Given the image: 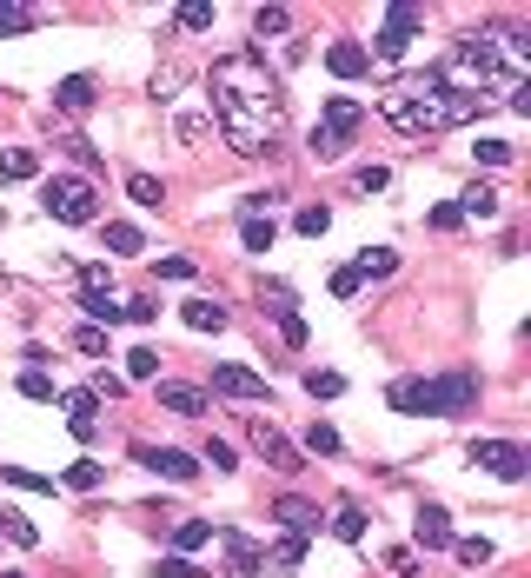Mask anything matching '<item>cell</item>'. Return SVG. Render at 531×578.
Returning <instances> with one entry per match:
<instances>
[{
    "mask_svg": "<svg viewBox=\"0 0 531 578\" xmlns=\"http://www.w3.org/2000/svg\"><path fill=\"white\" fill-rule=\"evenodd\" d=\"M0 539H7V545H20V552H34V545H40V532H34V519H27L20 505H0Z\"/></svg>",
    "mask_w": 531,
    "mask_h": 578,
    "instance_id": "23",
    "label": "cell"
},
{
    "mask_svg": "<svg viewBox=\"0 0 531 578\" xmlns=\"http://www.w3.org/2000/svg\"><path fill=\"white\" fill-rule=\"evenodd\" d=\"M326 226H332V206H326V200H319V206H299V213H293V233H306V240H319Z\"/></svg>",
    "mask_w": 531,
    "mask_h": 578,
    "instance_id": "37",
    "label": "cell"
},
{
    "mask_svg": "<svg viewBox=\"0 0 531 578\" xmlns=\"http://www.w3.org/2000/svg\"><path fill=\"white\" fill-rule=\"evenodd\" d=\"M40 213L60 226H93L100 220V187L87 173H54V180H40Z\"/></svg>",
    "mask_w": 531,
    "mask_h": 578,
    "instance_id": "5",
    "label": "cell"
},
{
    "mask_svg": "<svg viewBox=\"0 0 531 578\" xmlns=\"http://www.w3.org/2000/svg\"><path fill=\"white\" fill-rule=\"evenodd\" d=\"M93 100H100V80H93V74H67V80L54 87V107H60V113H87Z\"/></svg>",
    "mask_w": 531,
    "mask_h": 578,
    "instance_id": "18",
    "label": "cell"
},
{
    "mask_svg": "<svg viewBox=\"0 0 531 578\" xmlns=\"http://www.w3.org/2000/svg\"><path fill=\"white\" fill-rule=\"evenodd\" d=\"M153 578H206V572H193V565L173 552V559H153Z\"/></svg>",
    "mask_w": 531,
    "mask_h": 578,
    "instance_id": "52",
    "label": "cell"
},
{
    "mask_svg": "<svg viewBox=\"0 0 531 578\" xmlns=\"http://www.w3.org/2000/svg\"><path fill=\"white\" fill-rule=\"evenodd\" d=\"M100 240H107V253H120V260H140V253H147V233H140L133 220H107Z\"/></svg>",
    "mask_w": 531,
    "mask_h": 578,
    "instance_id": "21",
    "label": "cell"
},
{
    "mask_svg": "<svg viewBox=\"0 0 531 578\" xmlns=\"http://www.w3.org/2000/svg\"><path fill=\"white\" fill-rule=\"evenodd\" d=\"M253 34H259V40L293 34V7H253Z\"/></svg>",
    "mask_w": 531,
    "mask_h": 578,
    "instance_id": "30",
    "label": "cell"
},
{
    "mask_svg": "<svg viewBox=\"0 0 531 578\" xmlns=\"http://www.w3.org/2000/svg\"><path fill=\"white\" fill-rule=\"evenodd\" d=\"M40 7H27V0H0V34H34L40 27Z\"/></svg>",
    "mask_w": 531,
    "mask_h": 578,
    "instance_id": "27",
    "label": "cell"
},
{
    "mask_svg": "<svg viewBox=\"0 0 531 578\" xmlns=\"http://www.w3.org/2000/svg\"><path fill=\"white\" fill-rule=\"evenodd\" d=\"M392 412H432V419H465L478 406V373H439V379H392L385 386Z\"/></svg>",
    "mask_w": 531,
    "mask_h": 578,
    "instance_id": "4",
    "label": "cell"
},
{
    "mask_svg": "<svg viewBox=\"0 0 531 578\" xmlns=\"http://www.w3.org/2000/svg\"><path fill=\"white\" fill-rule=\"evenodd\" d=\"M458 220H485V213H498V193L492 187H478V180H472V187H465V193H458Z\"/></svg>",
    "mask_w": 531,
    "mask_h": 578,
    "instance_id": "28",
    "label": "cell"
},
{
    "mask_svg": "<svg viewBox=\"0 0 531 578\" xmlns=\"http://www.w3.org/2000/svg\"><path fill=\"white\" fill-rule=\"evenodd\" d=\"M180 319L193 326V333H226V306H220V299H206V293H193V299H186V306H180Z\"/></svg>",
    "mask_w": 531,
    "mask_h": 578,
    "instance_id": "20",
    "label": "cell"
},
{
    "mask_svg": "<svg viewBox=\"0 0 531 578\" xmlns=\"http://www.w3.org/2000/svg\"><path fill=\"white\" fill-rule=\"evenodd\" d=\"M213 539L226 545V565H233V578H259V572H266V552H259L246 532H213Z\"/></svg>",
    "mask_w": 531,
    "mask_h": 578,
    "instance_id": "16",
    "label": "cell"
},
{
    "mask_svg": "<svg viewBox=\"0 0 531 578\" xmlns=\"http://www.w3.org/2000/svg\"><path fill=\"white\" fill-rule=\"evenodd\" d=\"M326 74H339V80H372V54L359 47V40H332V47H326Z\"/></svg>",
    "mask_w": 531,
    "mask_h": 578,
    "instance_id": "14",
    "label": "cell"
},
{
    "mask_svg": "<svg viewBox=\"0 0 531 578\" xmlns=\"http://www.w3.org/2000/svg\"><path fill=\"white\" fill-rule=\"evenodd\" d=\"M273 519H279V532L312 539V532L326 525V512H319V499H306V492H286V499H273Z\"/></svg>",
    "mask_w": 531,
    "mask_h": 578,
    "instance_id": "10",
    "label": "cell"
},
{
    "mask_svg": "<svg viewBox=\"0 0 531 578\" xmlns=\"http://www.w3.org/2000/svg\"><path fill=\"white\" fill-rule=\"evenodd\" d=\"M326 532H332V539H346V545H359V539H366V505H346V512H332Z\"/></svg>",
    "mask_w": 531,
    "mask_h": 578,
    "instance_id": "29",
    "label": "cell"
},
{
    "mask_svg": "<svg viewBox=\"0 0 531 578\" xmlns=\"http://www.w3.org/2000/svg\"><path fill=\"white\" fill-rule=\"evenodd\" d=\"M246 439H253V452H259V459H266L273 472H299V466H306V452H299L286 432H273V426H253Z\"/></svg>",
    "mask_w": 531,
    "mask_h": 578,
    "instance_id": "11",
    "label": "cell"
},
{
    "mask_svg": "<svg viewBox=\"0 0 531 578\" xmlns=\"http://www.w3.org/2000/svg\"><path fill=\"white\" fill-rule=\"evenodd\" d=\"M133 466H147V472H160V479H173V485H193L200 479V459L193 452H180V446H153V439H133Z\"/></svg>",
    "mask_w": 531,
    "mask_h": 578,
    "instance_id": "9",
    "label": "cell"
},
{
    "mask_svg": "<svg viewBox=\"0 0 531 578\" xmlns=\"http://www.w3.org/2000/svg\"><path fill=\"white\" fill-rule=\"evenodd\" d=\"M20 399H34V406H60V386L47 373H20Z\"/></svg>",
    "mask_w": 531,
    "mask_h": 578,
    "instance_id": "38",
    "label": "cell"
},
{
    "mask_svg": "<svg viewBox=\"0 0 531 578\" xmlns=\"http://www.w3.org/2000/svg\"><path fill=\"white\" fill-rule=\"evenodd\" d=\"M160 406L180 412V419H206L213 399H206V386H193V379H160Z\"/></svg>",
    "mask_w": 531,
    "mask_h": 578,
    "instance_id": "13",
    "label": "cell"
},
{
    "mask_svg": "<svg viewBox=\"0 0 531 578\" xmlns=\"http://www.w3.org/2000/svg\"><path fill=\"white\" fill-rule=\"evenodd\" d=\"M107 326H74V353H87V359H107Z\"/></svg>",
    "mask_w": 531,
    "mask_h": 578,
    "instance_id": "42",
    "label": "cell"
},
{
    "mask_svg": "<svg viewBox=\"0 0 531 578\" xmlns=\"http://www.w3.org/2000/svg\"><path fill=\"white\" fill-rule=\"evenodd\" d=\"M160 280H173V286L200 280V260H186V253H166V260H153V286H160Z\"/></svg>",
    "mask_w": 531,
    "mask_h": 578,
    "instance_id": "32",
    "label": "cell"
},
{
    "mask_svg": "<svg viewBox=\"0 0 531 578\" xmlns=\"http://www.w3.org/2000/svg\"><path fill=\"white\" fill-rule=\"evenodd\" d=\"M432 74H439L445 87H458V94H478V100L498 107V100H512L531 74V27L518 14L478 20V34H458L445 67H432Z\"/></svg>",
    "mask_w": 531,
    "mask_h": 578,
    "instance_id": "2",
    "label": "cell"
},
{
    "mask_svg": "<svg viewBox=\"0 0 531 578\" xmlns=\"http://www.w3.org/2000/svg\"><path fill=\"white\" fill-rule=\"evenodd\" d=\"M478 167H512V140H478Z\"/></svg>",
    "mask_w": 531,
    "mask_h": 578,
    "instance_id": "48",
    "label": "cell"
},
{
    "mask_svg": "<svg viewBox=\"0 0 531 578\" xmlns=\"http://www.w3.org/2000/svg\"><path fill=\"white\" fill-rule=\"evenodd\" d=\"M34 173H40L34 147H7V153H0V180H34Z\"/></svg>",
    "mask_w": 531,
    "mask_h": 578,
    "instance_id": "31",
    "label": "cell"
},
{
    "mask_svg": "<svg viewBox=\"0 0 531 578\" xmlns=\"http://www.w3.org/2000/svg\"><path fill=\"white\" fill-rule=\"evenodd\" d=\"M259 306L266 313H299V286L279 280V273H259Z\"/></svg>",
    "mask_w": 531,
    "mask_h": 578,
    "instance_id": "22",
    "label": "cell"
},
{
    "mask_svg": "<svg viewBox=\"0 0 531 578\" xmlns=\"http://www.w3.org/2000/svg\"><path fill=\"white\" fill-rule=\"evenodd\" d=\"M0 485H14V492H40V499H54V479H40L27 466H0Z\"/></svg>",
    "mask_w": 531,
    "mask_h": 578,
    "instance_id": "35",
    "label": "cell"
},
{
    "mask_svg": "<svg viewBox=\"0 0 531 578\" xmlns=\"http://www.w3.org/2000/svg\"><path fill=\"white\" fill-rule=\"evenodd\" d=\"M273 240H279L273 213H239V246H246V253H266Z\"/></svg>",
    "mask_w": 531,
    "mask_h": 578,
    "instance_id": "24",
    "label": "cell"
},
{
    "mask_svg": "<svg viewBox=\"0 0 531 578\" xmlns=\"http://www.w3.org/2000/svg\"><path fill=\"white\" fill-rule=\"evenodd\" d=\"M306 552H312V539H299V532H279V539L266 545V559H273L279 578H293L299 565H306Z\"/></svg>",
    "mask_w": 531,
    "mask_h": 578,
    "instance_id": "19",
    "label": "cell"
},
{
    "mask_svg": "<svg viewBox=\"0 0 531 578\" xmlns=\"http://www.w3.org/2000/svg\"><path fill=\"white\" fill-rule=\"evenodd\" d=\"M452 559H458V565H492L498 545L485 539V532H472V539H452Z\"/></svg>",
    "mask_w": 531,
    "mask_h": 578,
    "instance_id": "33",
    "label": "cell"
},
{
    "mask_svg": "<svg viewBox=\"0 0 531 578\" xmlns=\"http://www.w3.org/2000/svg\"><path fill=\"white\" fill-rule=\"evenodd\" d=\"M60 147L74 153L80 167H100V153H93V147H87V133H60Z\"/></svg>",
    "mask_w": 531,
    "mask_h": 578,
    "instance_id": "51",
    "label": "cell"
},
{
    "mask_svg": "<svg viewBox=\"0 0 531 578\" xmlns=\"http://www.w3.org/2000/svg\"><path fill=\"white\" fill-rule=\"evenodd\" d=\"M385 187H392V167H379V160L352 173V193H366V200H372V193H385Z\"/></svg>",
    "mask_w": 531,
    "mask_h": 578,
    "instance_id": "43",
    "label": "cell"
},
{
    "mask_svg": "<svg viewBox=\"0 0 531 578\" xmlns=\"http://www.w3.org/2000/svg\"><path fill=\"white\" fill-rule=\"evenodd\" d=\"M153 313H160V306H153V293H133L127 306H120V319H133V326H147Z\"/></svg>",
    "mask_w": 531,
    "mask_h": 578,
    "instance_id": "50",
    "label": "cell"
},
{
    "mask_svg": "<svg viewBox=\"0 0 531 578\" xmlns=\"http://www.w3.org/2000/svg\"><path fill=\"white\" fill-rule=\"evenodd\" d=\"M180 67H160V74H153V100H173V94H180Z\"/></svg>",
    "mask_w": 531,
    "mask_h": 578,
    "instance_id": "53",
    "label": "cell"
},
{
    "mask_svg": "<svg viewBox=\"0 0 531 578\" xmlns=\"http://www.w3.org/2000/svg\"><path fill=\"white\" fill-rule=\"evenodd\" d=\"M419 34H425V7H405V0H399V7H385V27L372 34L366 54H372V60H399Z\"/></svg>",
    "mask_w": 531,
    "mask_h": 578,
    "instance_id": "8",
    "label": "cell"
},
{
    "mask_svg": "<svg viewBox=\"0 0 531 578\" xmlns=\"http://www.w3.org/2000/svg\"><path fill=\"white\" fill-rule=\"evenodd\" d=\"M200 545H213V525L206 519H186L180 532H173V552H200Z\"/></svg>",
    "mask_w": 531,
    "mask_h": 578,
    "instance_id": "41",
    "label": "cell"
},
{
    "mask_svg": "<svg viewBox=\"0 0 531 578\" xmlns=\"http://www.w3.org/2000/svg\"><path fill=\"white\" fill-rule=\"evenodd\" d=\"M465 459H472L478 472H492L498 485H518L531 472V452L518 446V439H472V446H465Z\"/></svg>",
    "mask_w": 531,
    "mask_h": 578,
    "instance_id": "7",
    "label": "cell"
},
{
    "mask_svg": "<svg viewBox=\"0 0 531 578\" xmlns=\"http://www.w3.org/2000/svg\"><path fill=\"white\" fill-rule=\"evenodd\" d=\"M87 392H93V399H100V406H107V399H120V392H127V379H120V373H107V366H100V373L87 379Z\"/></svg>",
    "mask_w": 531,
    "mask_h": 578,
    "instance_id": "46",
    "label": "cell"
},
{
    "mask_svg": "<svg viewBox=\"0 0 531 578\" xmlns=\"http://www.w3.org/2000/svg\"><path fill=\"white\" fill-rule=\"evenodd\" d=\"M485 113H492V100L458 94L439 74H405V80H385L379 87V120L399 133V140H432V133L485 120Z\"/></svg>",
    "mask_w": 531,
    "mask_h": 578,
    "instance_id": "3",
    "label": "cell"
},
{
    "mask_svg": "<svg viewBox=\"0 0 531 578\" xmlns=\"http://www.w3.org/2000/svg\"><path fill=\"white\" fill-rule=\"evenodd\" d=\"M20 359H27V373H40L54 353H47V339H27V346H20Z\"/></svg>",
    "mask_w": 531,
    "mask_h": 578,
    "instance_id": "56",
    "label": "cell"
},
{
    "mask_svg": "<svg viewBox=\"0 0 531 578\" xmlns=\"http://www.w3.org/2000/svg\"><path fill=\"white\" fill-rule=\"evenodd\" d=\"M173 127H180V140H200V133H206V120H200V113H180Z\"/></svg>",
    "mask_w": 531,
    "mask_h": 578,
    "instance_id": "57",
    "label": "cell"
},
{
    "mask_svg": "<svg viewBox=\"0 0 531 578\" xmlns=\"http://www.w3.org/2000/svg\"><path fill=\"white\" fill-rule=\"evenodd\" d=\"M299 446H306L312 459H339V452H346V439H339V426H326V419H312Z\"/></svg>",
    "mask_w": 531,
    "mask_h": 578,
    "instance_id": "26",
    "label": "cell"
},
{
    "mask_svg": "<svg viewBox=\"0 0 531 578\" xmlns=\"http://www.w3.org/2000/svg\"><path fill=\"white\" fill-rule=\"evenodd\" d=\"M273 326H279V346H286V353L306 346V319H299V313H273Z\"/></svg>",
    "mask_w": 531,
    "mask_h": 578,
    "instance_id": "45",
    "label": "cell"
},
{
    "mask_svg": "<svg viewBox=\"0 0 531 578\" xmlns=\"http://www.w3.org/2000/svg\"><path fill=\"white\" fill-rule=\"evenodd\" d=\"M385 565H392L399 578H419V552H412V545H392V552H385Z\"/></svg>",
    "mask_w": 531,
    "mask_h": 578,
    "instance_id": "49",
    "label": "cell"
},
{
    "mask_svg": "<svg viewBox=\"0 0 531 578\" xmlns=\"http://www.w3.org/2000/svg\"><path fill=\"white\" fill-rule=\"evenodd\" d=\"M60 406H67V426H74V439H80V446H93V426H100V399H93L87 386H74V392H60Z\"/></svg>",
    "mask_w": 531,
    "mask_h": 578,
    "instance_id": "15",
    "label": "cell"
},
{
    "mask_svg": "<svg viewBox=\"0 0 531 578\" xmlns=\"http://www.w3.org/2000/svg\"><path fill=\"white\" fill-rule=\"evenodd\" d=\"M127 193H133V206H160L166 200V187L153 180V173H127Z\"/></svg>",
    "mask_w": 531,
    "mask_h": 578,
    "instance_id": "44",
    "label": "cell"
},
{
    "mask_svg": "<svg viewBox=\"0 0 531 578\" xmlns=\"http://www.w3.org/2000/svg\"><path fill=\"white\" fill-rule=\"evenodd\" d=\"M206 100H213L220 140L239 160H259V153L279 147V133H286V94H279V74L259 54L213 60L206 67Z\"/></svg>",
    "mask_w": 531,
    "mask_h": 578,
    "instance_id": "1",
    "label": "cell"
},
{
    "mask_svg": "<svg viewBox=\"0 0 531 578\" xmlns=\"http://www.w3.org/2000/svg\"><path fill=\"white\" fill-rule=\"evenodd\" d=\"M412 539H419L425 552H445V545H452V519H445V505H432V499L419 505V519H412Z\"/></svg>",
    "mask_w": 531,
    "mask_h": 578,
    "instance_id": "17",
    "label": "cell"
},
{
    "mask_svg": "<svg viewBox=\"0 0 531 578\" xmlns=\"http://www.w3.org/2000/svg\"><path fill=\"white\" fill-rule=\"evenodd\" d=\"M352 273H359V280H392V273H399V253H392V246H366V253H359V260H352Z\"/></svg>",
    "mask_w": 531,
    "mask_h": 578,
    "instance_id": "25",
    "label": "cell"
},
{
    "mask_svg": "<svg viewBox=\"0 0 531 578\" xmlns=\"http://www.w3.org/2000/svg\"><path fill=\"white\" fill-rule=\"evenodd\" d=\"M425 220H432V233H458V226H465V220H458V206H452V200H445V206H432Z\"/></svg>",
    "mask_w": 531,
    "mask_h": 578,
    "instance_id": "54",
    "label": "cell"
},
{
    "mask_svg": "<svg viewBox=\"0 0 531 578\" xmlns=\"http://www.w3.org/2000/svg\"><path fill=\"white\" fill-rule=\"evenodd\" d=\"M306 392H312V399H339V392H346V373H332V366H312V373H306Z\"/></svg>",
    "mask_w": 531,
    "mask_h": 578,
    "instance_id": "40",
    "label": "cell"
},
{
    "mask_svg": "<svg viewBox=\"0 0 531 578\" xmlns=\"http://www.w3.org/2000/svg\"><path fill=\"white\" fill-rule=\"evenodd\" d=\"M206 392H220V399H233V406H253V399H266V379L246 373V366H213V386Z\"/></svg>",
    "mask_w": 531,
    "mask_h": 578,
    "instance_id": "12",
    "label": "cell"
},
{
    "mask_svg": "<svg viewBox=\"0 0 531 578\" xmlns=\"http://www.w3.org/2000/svg\"><path fill=\"white\" fill-rule=\"evenodd\" d=\"M120 379H160V353H153V346H133L127 366H120Z\"/></svg>",
    "mask_w": 531,
    "mask_h": 578,
    "instance_id": "39",
    "label": "cell"
},
{
    "mask_svg": "<svg viewBox=\"0 0 531 578\" xmlns=\"http://www.w3.org/2000/svg\"><path fill=\"white\" fill-rule=\"evenodd\" d=\"M206 459H213V466H220V472H233V466H239V452L226 446V439H206Z\"/></svg>",
    "mask_w": 531,
    "mask_h": 578,
    "instance_id": "55",
    "label": "cell"
},
{
    "mask_svg": "<svg viewBox=\"0 0 531 578\" xmlns=\"http://www.w3.org/2000/svg\"><path fill=\"white\" fill-rule=\"evenodd\" d=\"M100 479H107V472L93 466V459H74V466L60 472V485H67V492H100Z\"/></svg>",
    "mask_w": 531,
    "mask_h": 578,
    "instance_id": "36",
    "label": "cell"
},
{
    "mask_svg": "<svg viewBox=\"0 0 531 578\" xmlns=\"http://www.w3.org/2000/svg\"><path fill=\"white\" fill-rule=\"evenodd\" d=\"M213 7H206V0H180V7H173V27H186V34H206V27H213Z\"/></svg>",
    "mask_w": 531,
    "mask_h": 578,
    "instance_id": "34",
    "label": "cell"
},
{
    "mask_svg": "<svg viewBox=\"0 0 531 578\" xmlns=\"http://www.w3.org/2000/svg\"><path fill=\"white\" fill-rule=\"evenodd\" d=\"M326 293H332V299H359V293H366V280H359L352 266H339V273L326 280Z\"/></svg>",
    "mask_w": 531,
    "mask_h": 578,
    "instance_id": "47",
    "label": "cell"
},
{
    "mask_svg": "<svg viewBox=\"0 0 531 578\" xmlns=\"http://www.w3.org/2000/svg\"><path fill=\"white\" fill-rule=\"evenodd\" d=\"M366 120H372V113L359 107V100H326L319 127L306 133V153H312V160H339V153H346L352 140L366 133Z\"/></svg>",
    "mask_w": 531,
    "mask_h": 578,
    "instance_id": "6",
    "label": "cell"
}]
</instances>
